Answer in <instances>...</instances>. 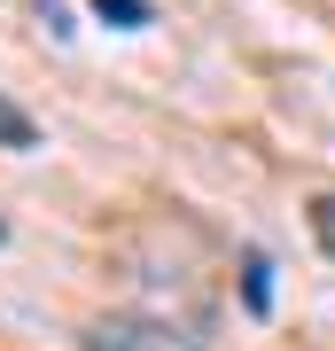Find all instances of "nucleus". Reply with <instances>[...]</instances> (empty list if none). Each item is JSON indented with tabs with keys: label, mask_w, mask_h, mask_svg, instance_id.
I'll list each match as a JSON object with an SVG mask.
<instances>
[{
	"label": "nucleus",
	"mask_w": 335,
	"mask_h": 351,
	"mask_svg": "<svg viewBox=\"0 0 335 351\" xmlns=\"http://www.w3.org/2000/svg\"><path fill=\"white\" fill-rule=\"evenodd\" d=\"M86 351H195V336L172 320H94Z\"/></svg>",
	"instance_id": "obj_1"
},
{
	"label": "nucleus",
	"mask_w": 335,
	"mask_h": 351,
	"mask_svg": "<svg viewBox=\"0 0 335 351\" xmlns=\"http://www.w3.org/2000/svg\"><path fill=\"white\" fill-rule=\"evenodd\" d=\"M242 297H249V313H265V304H273V265H265L258 250L242 258Z\"/></svg>",
	"instance_id": "obj_2"
},
{
	"label": "nucleus",
	"mask_w": 335,
	"mask_h": 351,
	"mask_svg": "<svg viewBox=\"0 0 335 351\" xmlns=\"http://www.w3.org/2000/svg\"><path fill=\"white\" fill-rule=\"evenodd\" d=\"M0 149H39V125H32L24 110H16L8 94H0Z\"/></svg>",
	"instance_id": "obj_3"
},
{
	"label": "nucleus",
	"mask_w": 335,
	"mask_h": 351,
	"mask_svg": "<svg viewBox=\"0 0 335 351\" xmlns=\"http://www.w3.org/2000/svg\"><path fill=\"white\" fill-rule=\"evenodd\" d=\"M94 16H110V24H149V0H94Z\"/></svg>",
	"instance_id": "obj_4"
},
{
	"label": "nucleus",
	"mask_w": 335,
	"mask_h": 351,
	"mask_svg": "<svg viewBox=\"0 0 335 351\" xmlns=\"http://www.w3.org/2000/svg\"><path fill=\"white\" fill-rule=\"evenodd\" d=\"M312 234H320V250L335 258V195H320V203H312Z\"/></svg>",
	"instance_id": "obj_5"
},
{
	"label": "nucleus",
	"mask_w": 335,
	"mask_h": 351,
	"mask_svg": "<svg viewBox=\"0 0 335 351\" xmlns=\"http://www.w3.org/2000/svg\"><path fill=\"white\" fill-rule=\"evenodd\" d=\"M0 242H8V219H0Z\"/></svg>",
	"instance_id": "obj_6"
}]
</instances>
